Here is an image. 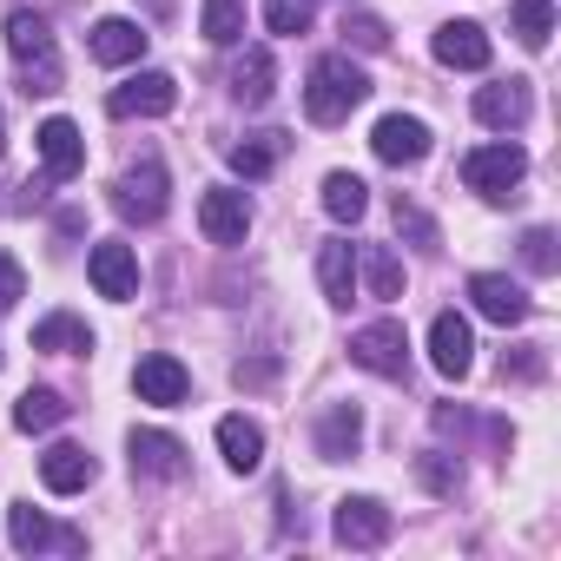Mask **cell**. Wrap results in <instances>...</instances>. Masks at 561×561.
Wrapping results in <instances>:
<instances>
[{
  "label": "cell",
  "mask_w": 561,
  "mask_h": 561,
  "mask_svg": "<svg viewBox=\"0 0 561 561\" xmlns=\"http://www.w3.org/2000/svg\"><path fill=\"white\" fill-rule=\"evenodd\" d=\"M21 298H27V277H21V264L8 251H0V311H14Z\"/></svg>",
  "instance_id": "cell-36"
},
{
  "label": "cell",
  "mask_w": 561,
  "mask_h": 561,
  "mask_svg": "<svg viewBox=\"0 0 561 561\" xmlns=\"http://www.w3.org/2000/svg\"><path fill=\"white\" fill-rule=\"evenodd\" d=\"M179 106V80L172 73H133L126 87L106 93V113L113 119H165Z\"/></svg>",
  "instance_id": "cell-5"
},
{
  "label": "cell",
  "mask_w": 561,
  "mask_h": 561,
  "mask_svg": "<svg viewBox=\"0 0 561 561\" xmlns=\"http://www.w3.org/2000/svg\"><path fill=\"white\" fill-rule=\"evenodd\" d=\"M285 146H291L285 133H251V139H238L225 159H231V172H238V179H271V172H277V159H285Z\"/></svg>",
  "instance_id": "cell-23"
},
{
  "label": "cell",
  "mask_w": 561,
  "mask_h": 561,
  "mask_svg": "<svg viewBox=\"0 0 561 561\" xmlns=\"http://www.w3.org/2000/svg\"><path fill=\"white\" fill-rule=\"evenodd\" d=\"M515 41L528 54H541L554 41V0H515Z\"/></svg>",
  "instance_id": "cell-30"
},
{
  "label": "cell",
  "mask_w": 561,
  "mask_h": 561,
  "mask_svg": "<svg viewBox=\"0 0 561 561\" xmlns=\"http://www.w3.org/2000/svg\"><path fill=\"white\" fill-rule=\"evenodd\" d=\"M370 152H377L383 165H423V159H430V126L410 119V113H383L377 133H370Z\"/></svg>",
  "instance_id": "cell-11"
},
{
  "label": "cell",
  "mask_w": 561,
  "mask_h": 561,
  "mask_svg": "<svg viewBox=\"0 0 561 561\" xmlns=\"http://www.w3.org/2000/svg\"><path fill=\"white\" fill-rule=\"evenodd\" d=\"M344 34H351L364 54H383V47H390V27H383L377 14H344Z\"/></svg>",
  "instance_id": "cell-34"
},
{
  "label": "cell",
  "mask_w": 561,
  "mask_h": 561,
  "mask_svg": "<svg viewBox=\"0 0 561 561\" xmlns=\"http://www.w3.org/2000/svg\"><path fill=\"white\" fill-rule=\"evenodd\" d=\"M271 80H277V67H271V54H264V47H244V60L231 67V93H238L244 106H264V100L277 93Z\"/></svg>",
  "instance_id": "cell-26"
},
{
  "label": "cell",
  "mask_w": 561,
  "mask_h": 561,
  "mask_svg": "<svg viewBox=\"0 0 561 561\" xmlns=\"http://www.w3.org/2000/svg\"><path fill=\"white\" fill-rule=\"evenodd\" d=\"M41 165H47L54 185L80 179V165H87V139H80L73 119H47V126H41Z\"/></svg>",
  "instance_id": "cell-17"
},
{
  "label": "cell",
  "mask_w": 561,
  "mask_h": 561,
  "mask_svg": "<svg viewBox=\"0 0 561 561\" xmlns=\"http://www.w3.org/2000/svg\"><path fill=\"white\" fill-rule=\"evenodd\" d=\"M469 305H476V318H489V324H528V291L515 285V277H502V271H476L469 277Z\"/></svg>",
  "instance_id": "cell-8"
},
{
  "label": "cell",
  "mask_w": 561,
  "mask_h": 561,
  "mask_svg": "<svg viewBox=\"0 0 561 561\" xmlns=\"http://www.w3.org/2000/svg\"><path fill=\"white\" fill-rule=\"evenodd\" d=\"M476 119L495 126V133H515L528 119V80H502V87H482L476 93Z\"/></svg>",
  "instance_id": "cell-22"
},
{
  "label": "cell",
  "mask_w": 561,
  "mask_h": 561,
  "mask_svg": "<svg viewBox=\"0 0 561 561\" xmlns=\"http://www.w3.org/2000/svg\"><path fill=\"white\" fill-rule=\"evenodd\" d=\"M139 54H146V27H139V21L106 14V21L93 27V60H100V67H133Z\"/></svg>",
  "instance_id": "cell-21"
},
{
  "label": "cell",
  "mask_w": 561,
  "mask_h": 561,
  "mask_svg": "<svg viewBox=\"0 0 561 561\" xmlns=\"http://www.w3.org/2000/svg\"><path fill=\"white\" fill-rule=\"evenodd\" d=\"M93 476H100V462H93V449H80V443H54V449L41 456V482H47L54 495H80V489H93Z\"/></svg>",
  "instance_id": "cell-18"
},
{
  "label": "cell",
  "mask_w": 561,
  "mask_h": 561,
  "mask_svg": "<svg viewBox=\"0 0 561 561\" xmlns=\"http://www.w3.org/2000/svg\"><path fill=\"white\" fill-rule=\"evenodd\" d=\"M522 179H528V152H522L515 139H502V146H476V152L462 159V185H469L476 198H508Z\"/></svg>",
  "instance_id": "cell-3"
},
{
  "label": "cell",
  "mask_w": 561,
  "mask_h": 561,
  "mask_svg": "<svg viewBox=\"0 0 561 561\" xmlns=\"http://www.w3.org/2000/svg\"><path fill=\"white\" fill-rule=\"evenodd\" d=\"M324 211H331L337 225H357V218L370 211V185H364L357 172H331V179H324Z\"/></svg>",
  "instance_id": "cell-27"
},
{
  "label": "cell",
  "mask_w": 561,
  "mask_h": 561,
  "mask_svg": "<svg viewBox=\"0 0 561 561\" xmlns=\"http://www.w3.org/2000/svg\"><path fill=\"white\" fill-rule=\"evenodd\" d=\"M198 34H205L211 47H238V41H244V0H205Z\"/></svg>",
  "instance_id": "cell-29"
},
{
  "label": "cell",
  "mask_w": 561,
  "mask_h": 561,
  "mask_svg": "<svg viewBox=\"0 0 561 561\" xmlns=\"http://www.w3.org/2000/svg\"><path fill=\"white\" fill-rule=\"evenodd\" d=\"M351 364H364L370 377H403V370H410V337H403V324H397V318L364 324V331L351 337Z\"/></svg>",
  "instance_id": "cell-6"
},
{
  "label": "cell",
  "mask_w": 561,
  "mask_h": 561,
  "mask_svg": "<svg viewBox=\"0 0 561 561\" xmlns=\"http://www.w3.org/2000/svg\"><path fill=\"white\" fill-rule=\"evenodd\" d=\"M522 264H528L535 277H554V264H561V251H554V231H548V225H535V231H522Z\"/></svg>",
  "instance_id": "cell-33"
},
{
  "label": "cell",
  "mask_w": 561,
  "mask_h": 561,
  "mask_svg": "<svg viewBox=\"0 0 561 561\" xmlns=\"http://www.w3.org/2000/svg\"><path fill=\"white\" fill-rule=\"evenodd\" d=\"M0 152H8V113H0Z\"/></svg>",
  "instance_id": "cell-38"
},
{
  "label": "cell",
  "mask_w": 561,
  "mask_h": 561,
  "mask_svg": "<svg viewBox=\"0 0 561 561\" xmlns=\"http://www.w3.org/2000/svg\"><path fill=\"white\" fill-rule=\"evenodd\" d=\"M67 397L60 390H27L21 403H14V430H27V436H41V430H54V423H67Z\"/></svg>",
  "instance_id": "cell-28"
},
{
  "label": "cell",
  "mask_w": 561,
  "mask_h": 561,
  "mask_svg": "<svg viewBox=\"0 0 561 561\" xmlns=\"http://www.w3.org/2000/svg\"><path fill=\"white\" fill-rule=\"evenodd\" d=\"M133 476H152V482H179L185 476V443L165 436V430H133Z\"/></svg>",
  "instance_id": "cell-16"
},
{
  "label": "cell",
  "mask_w": 561,
  "mask_h": 561,
  "mask_svg": "<svg viewBox=\"0 0 561 561\" xmlns=\"http://www.w3.org/2000/svg\"><path fill=\"white\" fill-rule=\"evenodd\" d=\"M390 528H397V515H390L377 495H344V502H337V522H331V535H337L344 548H383Z\"/></svg>",
  "instance_id": "cell-9"
},
{
  "label": "cell",
  "mask_w": 561,
  "mask_h": 561,
  "mask_svg": "<svg viewBox=\"0 0 561 561\" xmlns=\"http://www.w3.org/2000/svg\"><path fill=\"white\" fill-rule=\"evenodd\" d=\"M357 449H364V410L357 403H331L318 416V456L324 462H351Z\"/></svg>",
  "instance_id": "cell-19"
},
{
  "label": "cell",
  "mask_w": 561,
  "mask_h": 561,
  "mask_svg": "<svg viewBox=\"0 0 561 561\" xmlns=\"http://www.w3.org/2000/svg\"><path fill=\"white\" fill-rule=\"evenodd\" d=\"M318 285H324V305H337V311L357 298V251H351V238H331L318 251Z\"/></svg>",
  "instance_id": "cell-20"
},
{
  "label": "cell",
  "mask_w": 561,
  "mask_h": 561,
  "mask_svg": "<svg viewBox=\"0 0 561 561\" xmlns=\"http://www.w3.org/2000/svg\"><path fill=\"white\" fill-rule=\"evenodd\" d=\"M416 469H423V482H430V489H436V495H456V489H462V469H449V462H443V456H436V449H430V456H423V462H416Z\"/></svg>",
  "instance_id": "cell-35"
},
{
  "label": "cell",
  "mask_w": 561,
  "mask_h": 561,
  "mask_svg": "<svg viewBox=\"0 0 561 561\" xmlns=\"http://www.w3.org/2000/svg\"><path fill=\"white\" fill-rule=\"evenodd\" d=\"M87 277H93V291H100V298L126 305V298L139 291V257H133V244H119V238L93 244V257H87Z\"/></svg>",
  "instance_id": "cell-10"
},
{
  "label": "cell",
  "mask_w": 561,
  "mask_h": 561,
  "mask_svg": "<svg viewBox=\"0 0 561 561\" xmlns=\"http://www.w3.org/2000/svg\"><path fill=\"white\" fill-rule=\"evenodd\" d=\"M397 231H410V238H416L423 251H436V225H430V218H423L416 205H397Z\"/></svg>",
  "instance_id": "cell-37"
},
{
  "label": "cell",
  "mask_w": 561,
  "mask_h": 561,
  "mask_svg": "<svg viewBox=\"0 0 561 561\" xmlns=\"http://www.w3.org/2000/svg\"><path fill=\"white\" fill-rule=\"evenodd\" d=\"M318 21V0H264V27L271 34H305Z\"/></svg>",
  "instance_id": "cell-32"
},
{
  "label": "cell",
  "mask_w": 561,
  "mask_h": 561,
  "mask_svg": "<svg viewBox=\"0 0 561 561\" xmlns=\"http://www.w3.org/2000/svg\"><path fill=\"white\" fill-rule=\"evenodd\" d=\"M430 364H436L449 383L469 377V364H476V337H469V324H462L456 311H443V318L430 324Z\"/></svg>",
  "instance_id": "cell-15"
},
{
  "label": "cell",
  "mask_w": 561,
  "mask_h": 561,
  "mask_svg": "<svg viewBox=\"0 0 561 561\" xmlns=\"http://www.w3.org/2000/svg\"><path fill=\"white\" fill-rule=\"evenodd\" d=\"M357 264H364V277H370V298H383V305H390V298H403V264H397L383 244H370Z\"/></svg>",
  "instance_id": "cell-31"
},
{
  "label": "cell",
  "mask_w": 561,
  "mask_h": 561,
  "mask_svg": "<svg viewBox=\"0 0 561 561\" xmlns=\"http://www.w3.org/2000/svg\"><path fill=\"white\" fill-rule=\"evenodd\" d=\"M34 351H54V357H87V351H93V331H87L80 318L54 311V318H41V324H34Z\"/></svg>",
  "instance_id": "cell-24"
},
{
  "label": "cell",
  "mask_w": 561,
  "mask_h": 561,
  "mask_svg": "<svg viewBox=\"0 0 561 561\" xmlns=\"http://www.w3.org/2000/svg\"><path fill=\"white\" fill-rule=\"evenodd\" d=\"M133 390H139V403H159V410H172V403H185V397H192V370H185L179 357L152 351V357H139V370H133Z\"/></svg>",
  "instance_id": "cell-13"
},
{
  "label": "cell",
  "mask_w": 561,
  "mask_h": 561,
  "mask_svg": "<svg viewBox=\"0 0 561 561\" xmlns=\"http://www.w3.org/2000/svg\"><path fill=\"white\" fill-rule=\"evenodd\" d=\"M218 449H225V462L244 476V469L264 462V430H257L251 416H225V423H218Z\"/></svg>",
  "instance_id": "cell-25"
},
{
  "label": "cell",
  "mask_w": 561,
  "mask_h": 561,
  "mask_svg": "<svg viewBox=\"0 0 561 561\" xmlns=\"http://www.w3.org/2000/svg\"><path fill=\"white\" fill-rule=\"evenodd\" d=\"M8 54L27 67V93H60V60H54V27H47V14H8Z\"/></svg>",
  "instance_id": "cell-2"
},
{
  "label": "cell",
  "mask_w": 561,
  "mask_h": 561,
  "mask_svg": "<svg viewBox=\"0 0 561 561\" xmlns=\"http://www.w3.org/2000/svg\"><path fill=\"white\" fill-rule=\"evenodd\" d=\"M8 541H14L21 554H47V548H54V554H80V548H87V535H80V528L47 522L34 502H14V508H8Z\"/></svg>",
  "instance_id": "cell-7"
},
{
  "label": "cell",
  "mask_w": 561,
  "mask_h": 561,
  "mask_svg": "<svg viewBox=\"0 0 561 561\" xmlns=\"http://www.w3.org/2000/svg\"><path fill=\"white\" fill-rule=\"evenodd\" d=\"M430 47H436V60H443V67H456V73H482V67H489V54H495V47H489V34H482L476 21H443Z\"/></svg>",
  "instance_id": "cell-14"
},
{
  "label": "cell",
  "mask_w": 561,
  "mask_h": 561,
  "mask_svg": "<svg viewBox=\"0 0 561 561\" xmlns=\"http://www.w3.org/2000/svg\"><path fill=\"white\" fill-rule=\"evenodd\" d=\"M364 100H370V73H364L351 54H324V60L311 67V87H305L311 126H344Z\"/></svg>",
  "instance_id": "cell-1"
},
{
  "label": "cell",
  "mask_w": 561,
  "mask_h": 561,
  "mask_svg": "<svg viewBox=\"0 0 561 561\" xmlns=\"http://www.w3.org/2000/svg\"><path fill=\"white\" fill-rule=\"evenodd\" d=\"M165 192H172L165 165L159 159H139V165H126L113 179V211L133 218V225H152V218H165Z\"/></svg>",
  "instance_id": "cell-4"
},
{
  "label": "cell",
  "mask_w": 561,
  "mask_h": 561,
  "mask_svg": "<svg viewBox=\"0 0 561 561\" xmlns=\"http://www.w3.org/2000/svg\"><path fill=\"white\" fill-rule=\"evenodd\" d=\"M198 231H205L211 244H244V231H251V198L231 192V185H211V192L198 198Z\"/></svg>",
  "instance_id": "cell-12"
}]
</instances>
